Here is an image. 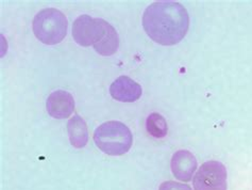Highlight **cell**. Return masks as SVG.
<instances>
[{
    "instance_id": "cell-3",
    "label": "cell",
    "mask_w": 252,
    "mask_h": 190,
    "mask_svg": "<svg viewBox=\"0 0 252 190\" xmlns=\"http://www.w3.org/2000/svg\"><path fill=\"white\" fill-rule=\"evenodd\" d=\"M67 18L55 8L39 11L32 22V29L36 38L46 45L62 42L67 35Z\"/></svg>"
},
{
    "instance_id": "cell-4",
    "label": "cell",
    "mask_w": 252,
    "mask_h": 190,
    "mask_svg": "<svg viewBox=\"0 0 252 190\" xmlns=\"http://www.w3.org/2000/svg\"><path fill=\"white\" fill-rule=\"evenodd\" d=\"M108 24L102 18L80 15L72 24V38L80 46L88 47L93 45L96 47L101 41Z\"/></svg>"
},
{
    "instance_id": "cell-8",
    "label": "cell",
    "mask_w": 252,
    "mask_h": 190,
    "mask_svg": "<svg viewBox=\"0 0 252 190\" xmlns=\"http://www.w3.org/2000/svg\"><path fill=\"white\" fill-rule=\"evenodd\" d=\"M196 157L189 151L181 150L171 158V171L175 178L182 182H189L193 178L197 169Z\"/></svg>"
},
{
    "instance_id": "cell-6",
    "label": "cell",
    "mask_w": 252,
    "mask_h": 190,
    "mask_svg": "<svg viewBox=\"0 0 252 190\" xmlns=\"http://www.w3.org/2000/svg\"><path fill=\"white\" fill-rule=\"evenodd\" d=\"M142 93V87L128 76H119L110 86L111 96L118 102H136L140 100Z\"/></svg>"
},
{
    "instance_id": "cell-1",
    "label": "cell",
    "mask_w": 252,
    "mask_h": 190,
    "mask_svg": "<svg viewBox=\"0 0 252 190\" xmlns=\"http://www.w3.org/2000/svg\"><path fill=\"white\" fill-rule=\"evenodd\" d=\"M143 27L151 40L164 46H171L187 36L189 16L181 3L157 1L145 10Z\"/></svg>"
},
{
    "instance_id": "cell-11",
    "label": "cell",
    "mask_w": 252,
    "mask_h": 190,
    "mask_svg": "<svg viewBox=\"0 0 252 190\" xmlns=\"http://www.w3.org/2000/svg\"><path fill=\"white\" fill-rule=\"evenodd\" d=\"M158 190H191V188L187 184H181V183L168 181L162 183Z\"/></svg>"
},
{
    "instance_id": "cell-9",
    "label": "cell",
    "mask_w": 252,
    "mask_h": 190,
    "mask_svg": "<svg viewBox=\"0 0 252 190\" xmlns=\"http://www.w3.org/2000/svg\"><path fill=\"white\" fill-rule=\"evenodd\" d=\"M67 130L71 146L81 149L86 146L89 141V133L86 123L80 115H74L67 123Z\"/></svg>"
},
{
    "instance_id": "cell-7",
    "label": "cell",
    "mask_w": 252,
    "mask_h": 190,
    "mask_svg": "<svg viewBox=\"0 0 252 190\" xmlns=\"http://www.w3.org/2000/svg\"><path fill=\"white\" fill-rule=\"evenodd\" d=\"M46 108L48 114L55 119H66L70 116L75 110L74 97L66 91H55L48 96Z\"/></svg>"
},
{
    "instance_id": "cell-10",
    "label": "cell",
    "mask_w": 252,
    "mask_h": 190,
    "mask_svg": "<svg viewBox=\"0 0 252 190\" xmlns=\"http://www.w3.org/2000/svg\"><path fill=\"white\" fill-rule=\"evenodd\" d=\"M146 128L150 136L154 138L161 139L167 135L168 126L166 120L160 114L154 113L148 115L147 121H146Z\"/></svg>"
},
{
    "instance_id": "cell-5",
    "label": "cell",
    "mask_w": 252,
    "mask_h": 190,
    "mask_svg": "<svg viewBox=\"0 0 252 190\" xmlns=\"http://www.w3.org/2000/svg\"><path fill=\"white\" fill-rule=\"evenodd\" d=\"M193 184L195 190H227V170L220 161L204 162L195 174Z\"/></svg>"
},
{
    "instance_id": "cell-2",
    "label": "cell",
    "mask_w": 252,
    "mask_h": 190,
    "mask_svg": "<svg viewBox=\"0 0 252 190\" xmlns=\"http://www.w3.org/2000/svg\"><path fill=\"white\" fill-rule=\"evenodd\" d=\"M97 148L110 156H121L132 147L133 137L127 125L118 121H109L98 126L94 133Z\"/></svg>"
}]
</instances>
